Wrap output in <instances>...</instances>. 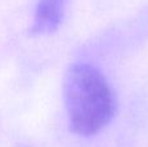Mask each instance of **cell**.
Masks as SVG:
<instances>
[{
	"label": "cell",
	"instance_id": "2",
	"mask_svg": "<svg viewBox=\"0 0 148 147\" xmlns=\"http://www.w3.org/2000/svg\"><path fill=\"white\" fill-rule=\"evenodd\" d=\"M65 1L66 0H39L31 34L46 35L56 31L64 17Z\"/></svg>",
	"mask_w": 148,
	"mask_h": 147
},
{
	"label": "cell",
	"instance_id": "1",
	"mask_svg": "<svg viewBox=\"0 0 148 147\" xmlns=\"http://www.w3.org/2000/svg\"><path fill=\"white\" fill-rule=\"evenodd\" d=\"M68 121L73 133L90 137L103 130L116 113V96L97 68L78 63L68 69L64 82Z\"/></svg>",
	"mask_w": 148,
	"mask_h": 147
}]
</instances>
